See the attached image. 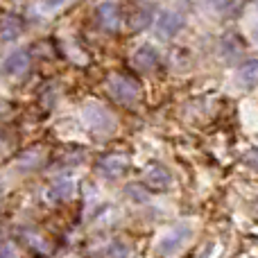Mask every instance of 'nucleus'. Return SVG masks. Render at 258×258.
Masks as SVG:
<instances>
[{
    "label": "nucleus",
    "mask_w": 258,
    "mask_h": 258,
    "mask_svg": "<svg viewBox=\"0 0 258 258\" xmlns=\"http://www.w3.org/2000/svg\"><path fill=\"white\" fill-rule=\"evenodd\" d=\"M190 240V227L188 224H177L172 227L156 245V251L161 256H174L177 251H181L186 247V242Z\"/></svg>",
    "instance_id": "1"
},
{
    "label": "nucleus",
    "mask_w": 258,
    "mask_h": 258,
    "mask_svg": "<svg viewBox=\"0 0 258 258\" xmlns=\"http://www.w3.org/2000/svg\"><path fill=\"white\" fill-rule=\"evenodd\" d=\"M109 91L111 95L122 104H129V102H136L138 95H141V86L138 82H134L132 77L127 75H116L109 80Z\"/></svg>",
    "instance_id": "2"
},
{
    "label": "nucleus",
    "mask_w": 258,
    "mask_h": 258,
    "mask_svg": "<svg viewBox=\"0 0 258 258\" xmlns=\"http://www.w3.org/2000/svg\"><path fill=\"white\" fill-rule=\"evenodd\" d=\"M183 23H186V18H183L181 12L165 9V12H161V16L156 18V32H159V36H174L183 27Z\"/></svg>",
    "instance_id": "3"
},
{
    "label": "nucleus",
    "mask_w": 258,
    "mask_h": 258,
    "mask_svg": "<svg viewBox=\"0 0 258 258\" xmlns=\"http://www.w3.org/2000/svg\"><path fill=\"white\" fill-rule=\"evenodd\" d=\"M132 63H134V68H136V71L147 73V71H152V68L159 63V52H156L154 45L143 43V45H138V48L134 50Z\"/></svg>",
    "instance_id": "4"
},
{
    "label": "nucleus",
    "mask_w": 258,
    "mask_h": 258,
    "mask_svg": "<svg viewBox=\"0 0 258 258\" xmlns=\"http://www.w3.org/2000/svg\"><path fill=\"white\" fill-rule=\"evenodd\" d=\"M86 120H89V125L93 129H98V132H111V129L116 127V118L104 107H100V104H91V107L86 109Z\"/></svg>",
    "instance_id": "5"
},
{
    "label": "nucleus",
    "mask_w": 258,
    "mask_h": 258,
    "mask_svg": "<svg viewBox=\"0 0 258 258\" xmlns=\"http://www.w3.org/2000/svg\"><path fill=\"white\" fill-rule=\"evenodd\" d=\"M98 21L104 30L113 32L120 25V7L116 3H102L98 5Z\"/></svg>",
    "instance_id": "6"
},
{
    "label": "nucleus",
    "mask_w": 258,
    "mask_h": 258,
    "mask_svg": "<svg viewBox=\"0 0 258 258\" xmlns=\"http://www.w3.org/2000/svg\"><path fill=\"white\" fill-rule=\"evenodd\" d=\"M27 66H30V54L25 50H16V52H12L5 59L3 73L5 75H23L27 71Z\"/></svg>",
    "instance_id": "7"
},
{
    "label": "nucleus",
    "mask_w": 258,
    "mask_h": 258,
    "mask_svg": "<svg viewBox=\"0 0 258 258\" xmlns=\"http://www.w3.org/2000/svg\"><path fill=\"white\" fill-rule=\"evenodd\" d=\"M145 183L150 188H156V190H165V188H170V183H172V177H170V172L163 165H152L145 172Z\"/></svg>",
    "instance_id": "8"
},
{
    "label": "nucleus",
    "mask_w": 258,
    "mask_h": 258,
    "mask_svg": "<svg viewBox=\"0 0 258 258\" xmlns=\"http://www.w3.org/2000/svg\"><path fill=\"white\" fill-rule=\"evenodd\" d=\"M127 168V159L125 156H107V159H102V163H100V172L107 174V177H120L122 172H125Z\"/></svg>",
    "instance_id": "9"
},
{
    "label": "nucleus",
    "mask_w": 258,
    "mask_h": 258,
    "mask_svg": "<svg viewBox=\"0 0 258 258\" xmlns=\"http://www.w3.org/2000/svg\"><path fill=\"white\" fill-rule=\"evenodd\" d=\"M152 14H154V7H152V5H138L136 14H134V18H132V30H143L145 25H150Z\"/></svg>",
    "instance_id": "10"
},
{
    "label": "nucleus",
    "mask_w": 258,
    "mask_h": 258,
    "mask_svg": "<svg viewBox=\"0 0 258 258\" xmlns=\"http://www.w3.org/2000/svg\"><path fill=\"white\" fill-rule=\"evenodd\" d=\"M48 195H50V200H52V202L68 200V197L73 195V181H71V179H59V181L50 188Z\"/></svg>",
    "instance_id": "11"
},
{
    "label": "nucleus",
    "mask_w": 258,
    "mask_h": 258,
    "mask_svg": "<svg viewBox=\"0 0 258 258\" xmlns=\"http://www.w3.org/2000/svg\"><path fill=\"white\" fill-rule=\"evenodd\" d=\"M240 82H242V86H254V82H256V61L254 59L247 61L245 66L240 68Z\"/></svg>",
    "instance_id": "12"
},
{
    "label": "nucleus",
    "mask_w": 258,
    "mask_h": 258,
    "mask_svg": "<svg viewBox=\"0 0 258 258\" xmlns=\"http://www.w3.org/2000/svg\"><path fill=\"white\" fill-rule=\"evenodd\" d=\"M21 32V23L16 21V16H9L3 25V39H14Z\"/></svg>",
    "instance_id": "13"
}]
</instances>
